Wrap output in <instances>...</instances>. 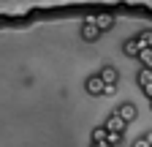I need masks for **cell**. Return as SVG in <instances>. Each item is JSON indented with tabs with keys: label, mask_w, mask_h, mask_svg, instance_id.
Instances as JSON below:
<instances>
[{
	"label": "cell",
	"mask_w": 152,
	"mask_h": 147,
	"mask_svg": "<svg viewBox=\"0 0 152 147\" xmlns=\"http://www.w3.org/2000/svg\"><path fill=\"white\" fill-rule=\"evenodd\" d=\"M133 147H152V144H149V142H147V139H144V136H139V139H136V142H133Z\"/></svg>",
	"instance_id": "cell-13"
},
{
	"label": "cell",
	"mask_w": 152,
	"mask_h": 147,
	"mask_svg": "<svg viewBox=\"0 0 152 147\" xmlns=\"http://www.w3.org/2000/svg\"><path fill=\"white\" fill-rule=\"evenodd\" d=\"M141 90H144V96H147V98H149V101H152V82H149V85H144V87H141Z\"/></svg>",
	"instance_id": "cell-14"
},
{
	"label": "cell",
	"mask_w": 152,
	"mask_h": 147,
	"mask_svg": "<svg viewBox=\"0 0 152 147\" xmlns=\"http://www.w3.org/2000/svg\"><path fill=\"white\" fill-rule=\"evenodd\" d=\"M84 87H87V93H90V96H106V85L101 82L98 74H90L87 82H84Z\"/></svg>",
	"instance_id": "cell-3"
},
{
	"label": "cell",
	"mask_w": 152,
	"mask_h": 147,
	"mask_svg": "<svg viewBox=\"0 0 152 147\" xmlns=\"http://www.w3.org/2000/svg\"><path fill=\"white\" fill-rule=\"evenodd\" d=\"M103 128H106L109 134H125V128H128V123H125V120H122V117L117 115V109H114V112L109 115V120L103 123Z\"/></svg>",
	"instance_id": "cell-1"
},
{
	"label": "cell",
	"mask_w": 152,
	"mask_h": 147,
	"mask_svg": "<svg viewBox=\"0 0 152 147\" xmlns=\"http://www.w3.org/2000/svg\"><path fill=\"white\" fill-rule=\"evenodd\" d=\"M82 38L84 41H98L101 38V30H98V25H95V16H87V19L82 22Z\"/></svg>",
	"instance_id": "cell-2"
},
{
	"label": "cell",
	"mask_w": 152,
	"mask_h": 147,
	"mask_svg": "<svg viewBox=\"0 0 152 147\" xmlns=\"http://www.w3.org/2000/svg\"><path fill=\"white\" fill-rule=\"evenodd\" d=\"M98 76H101V82H103L106 87H117V82H120V74H117V68H114V65H103V68L98 71Z\"/></svg>",
	"instance_id": "cell-4"
},
{
	"label": "cell",
	"mask_w": 152,
	"mask_h": 147,
	"mask_svg": "<svg viewBox=\"0 0 152 147\" xmlns=\"http://www.w3.org/2000/svg\"><path fill=\"white\" fill-rule=\"evenodd\" d=\"M106 142H109L111 147H120V142H122V134H109V136H106Z\"/></svg>",
	"instance_id": "cell-12"
},
{
	"label": "cell",
	"mask_w": 152,
	"mask_h": 147,
	"mask_svg": "<svg viewBox=\"0 0 152 147\" xmlns=\"http://www.w3.org/2000/svg\"><path fill=\"white\" fill-rule=\"evenodd\" d=\"M117 115H120V117H122V120H125L128 125H130L133 120L139 117V112H136V106H133V104H120V109H117Z\"/></svg>",
	"instance_id": "cell-5"
},
{
	"label": "cell",
	"mask_w": 152,
	"mask_h": 147,
	"mask_svg": "<svg viewBox=\"0 0 152 147\" xmlns=\"http://www.w3.org/2000/svg\"><path fill=\"white\" fill-rule=\"evenodd\" d=\"M106 136H109V131H106L103 125H98V128H92V134H90L92 144H98V142H106Z\"/></svg>",
	"instance_id": "cell-9"
},
{
	"label": "cell",
	"mask_w": 152,
	"mask_h": 147,
	"mask_svg": "<svg viewBox=\"0 0 152 147\" xmlns=\"http://www.w3.org/2000/svg\"><path fill=\"white\" fill-rule=\"evenodd\" d=\"M122 52L128 54V57H139V52H141V46H139V41H136V38H128V41L122 44Z\"/></svg>",
	"instance_id": "cell-7"
},
{
	"label": "cell",
	"mask_w": 152,
	"mask_h": 147,
	"mask_svg": "<svg viewBox=\"0 0 152 147\" xmlns=\"http://www.w3.org/2000/svg\"><path fill=\"white\" fill-rule=\"evenodd\" d=\"M139 60H141V68H152V49H141Z\"/></svg>",
	"instance_id": "cell-11"
},
{
	"label": "cell",
	"mask_w": 152,
	"mask_h": 147,
	"mask_svg": "<svg viewBox=\"0 0 152 147\" xmlns=\"http://www.w3.org/2000/svg\"><path fill=\"white\" fill-rule=\"evenodd\" d=\"M95 25H98L101 33L111 30V27H114V14H98V16H95Z\"/></svg>",
	"instance_id": "cell-6"
},
{
	"label": "cell",
	"mask_w": 152,
	"mask_h": 147,
	"mask_svg": "<svg viewBox=\"0 0 152 147\" xmlns=\"http://www.w3.org/2000/svg\"><path fill=\"white\" fill-rule=\"evenodd\" d=\"M149 104H152V101H149Z\"/></svg>",
	"instance_id": "cell-16"
},
{
	"label": "cell",
	"mask_w": 152,
	"mask_h": 147,
	"mask_svg": "<svg viewBox=\"0 0 152 147\" xmlns=\"http://www.w3.org/2000/svg\"><path fill=\"white\" fill-rule=\"evenodd\" d=\"M136 82H139L141 87H144V85H149V82H152V71H149V68H139V74H136Z\"/></svg>",
	"instance_id": "cell-10"
},
{
	"label": "cell",
	"mask_w": 152,
	"mask_h": 147,
	"mask_svg": "<svg viewBox=\"0 0 152 147\" xmlns=\"http://www.w3.org/2000/svg\"><path fill=\"white\" fill-rule=\"evenodd\" d=\"M144 139H147V142L152 144V131H147V134H144Z\"/></svg>",
	"instance_id": "cell-15"
},
{
	"label": "cell",
	"mask_w": 152,
	"mask_h": 147,
	"mask_svg": "<svg viewBox=\"0 0 152 147\" xmlns=\"http://www.w3.org/2000/svg\"><path fill=\"white\" fill-rule=\"evenodd\" d=\"M136 41H139L141 49H152V30H141V33L136 35Z\"/></svg>",
	"instance_id": "cell-8"
}]
</instances>
